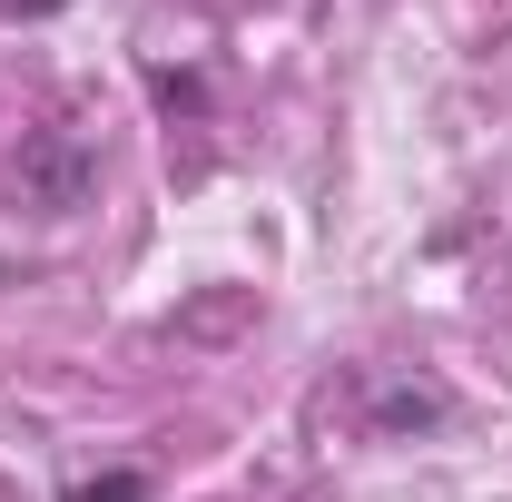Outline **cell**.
<instances>
[{"label": "cell", "mask_w": 512, "mask_h": 502, "mask_svg": "<svg viewBox=\"0 0 512 502\" xmlns=\"http://www.w3.org/2000/svg\"><path fill=\"white\" fill-rule=\"evenodd\" d=\"M148 89H158V109H168V119H178V109H197V99H207V89H197L188 69H158V79H148Z\"/></svg>", "instance_id": "cell-2"}, {"label": "cell", "mask_w": 512, "mask_h": 502, "mask_svg": "<svg viewBox=\"0 0 512 502\" xmlns=\"http://www.w3.org/2000/svg\"><path fill=\"white\" fill-rule=\"evenodd\" d=\"M69 502H148V473H99V483H69Z\"/></svg>", "instance_id": "cell-1"}, {"label": "cell", "mask_w": 512, "mask_h": 502, "mask_svg": "<svg viewBox=\"0 0 512 502\" xmlns=\"http://www.w3.org/2000/svg\"><path fill=\"white\" fill-rule=\"evenodd\" d=\"M10 10H20V20H50V10H69V0H10Z\"/></svg>", "instance_id": "cell-3"}]
</instances>
